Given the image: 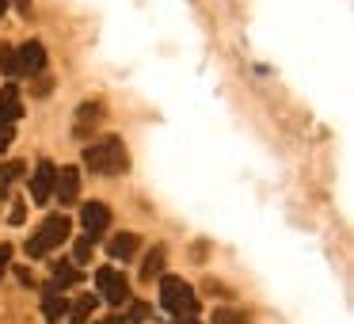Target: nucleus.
<instances>
[{"label": "nucleus", "mask_w": 354, "mask_h": 324, "mask_svg": "<svg viewBox=\"0 0 354 324\" xmlns=\"http://www.w3.org/2000/svg\"><path fill=\"white\" fill-rule=\"evenodd\" d=\"M84 164L92 172H100V176H118V172H126L130 156H126V145L118 138H103L84 149Z\"/></svg>", "instance_id": "f257e3e1"}, {"label": "nucleus", "mask_w": 354, "mask_h": 324, "mask_svg": "<svg viewBox=\"0 0 354 324\" xmlns=\"http://www.w3.org/2000/svg\"><path fill=\"white\" fill-rule=\"evenodd\" d=\"M69 233H73L69 217H65V214H50L46 222L39 225V233H31V240H27V255H31V260H42V255L54 252Z\"/></svg>", "instance_id": "f03ea898"}, {"label": "nucleus", "mask_w": 354, "mask_h": 324, "mask_svg": "<svg viewBox=\"0 0 354 324\" xmlns=\"http://www.w3.org/2000/svg\"><path fill=\"white\" fill-rule=\"evenodd\" d=\"M160 305L176 316H194L198 313V294L191 290V282H183L179 275L160 278Z\"/></svg>", "instance_id": "7ed1b4c3"}, {"label": "nucleus", "mask_w": 354, "mask_h": 324, "mask_svg": "<svg viewBox=\"0 0 354 324\" xmlns=\"http://www.w3.org/2000/svg\"><path fill=\"white\" fill-rule=\"evenodd\" d=\"M95 286H100L103 301H111V305H126V301H130V282H126V275L115 267L95 271Z\"/></svg>", "instance_id": "20e7f679"}, {"label": "nucleus", "mask_w": 354, "mask_h": 324, "mask_svg": "<svg viewBox=\"0 0 354 324\" xmlns=\"http://www.w3.org/2000/svg\"><path fill=\"white\" fill-rule=\"evenodd\" d=\"M54 179H57V168L50 161H42L39 168H35V176H31V199L39 202H50V195H54Z\"/></svg>", "instance_id": "39448f33"}, {"label": "nucleus", "mask_w": 354, "mask_h": 324, "mask_svg": "<svg viewBox=\"0 0 354 324\" xmlns=\"http://www.w3.org/2000/svg\"><path fill=\"white\" fill-rule=\"evenodd\" d=\"M80 222H84L88 237L100 240V233H107V229H111V210L103 206V202H88V206L80 210Z\"/></svg>", "instance_id": "423d86ee"}, {"label": "nucleus", "mask_w": 354, "mask_h": 324, "mask_svg": "<svg viewBox=\"0 0 354 324\" xmlns=\"http://www.w3.org/2000/svg\"><path fill=\"white\" fill-rule=\"evenodd\" d=\"M54 195H57V202H62V206H73V202H77V195H80V172L77 168H62V172H57Z\"/></svg>", "instance_id": "0eeeda50"}, {"label": "nucleus", "mask_w": 354, "mask_h": 324, "mask_svg": "<svg viewBox=\"0 0 354 324\" xmlns=\"http://www.w3.org/2000/svg\"><path fill=\"white\" fill-rule=\"evenodd\" d=\"M16 57H19V69H24V77H27V73H39L42 65H46V50H42V42H27V46H19Z\"/></svg>", "instance_id": "6e6552de"}, {"label": "nucleus", "mask_w": 354, "mask_h": 324, "mask_svg": "<svg viewBox=\"0 0 354 324\" xmlns=\"http://www.w3.org/2000/svg\"><path fill=\"white\" fill-rule=\"evenodd\" d=\"M19 115H24V103H19V92H16V88H0V123H16V118Z\"/></svg>", "instance_id": "1a4fd4ad"}, {"label": "nucleus", "mask_w": 354, "mask_h": 324, "mask_svg": "<svg viewBox=\"0 0 354 324\" xmlns=\"http://www.w3.org/2000/svg\"><path fill=\"white\" fill-rule=\"evenodd\" d=\"M69 313V305H65V298L57 290H46L42 294V316H46L50 324H62V316Z\"/></svg>", "instance_id": "9d476101"}, {"label": "nucleus", "mask_w": 354, "mask_h": 324, "mask_svg": "<svg viewBox=\"0 0 354 324\" xmlns=\"http://www.w3.org/2000/svg\"><path fill=\"white\" fill-rule=\"evenodd\" d=\"M77 282H80V271L73 267V263H54V278H50L46 290H57V294H62L65 286H77Z\"/></svg>", "instance_id": "9b49d317"}, {"label": "nucleus", "mask_w": 354, "mask_h": 324, "mask_svg": "<svg viewBox=\"0 0 354 324\" xmlns=\"http://www.w3.org/2000/svg\"><path fill=\"white\" fill-rule=\"evenodd\" d=\"M19 176H24V161H8V164H0V199L8 195V187L16 183Z\"/></svg>", "instance_id": "f8f14e48"}, {"label": "nucleus", "mask_w": 354, "mask_h": 324, "mask_svg": "<svg viewBox=\"0 0 354 324\" xmlns=\"http://www.w3.org/2000/svg\"><path fill=\"white\" fill-rule=\"evenodd\" d=\"M107 248H111V255H115V260H130L133 248H138V237H133V233H122V237H115Z\"/></svg>", "instance_id": "ddd939ff"}, {"label": "nucleus", "mask_w": 354, "mask_h": 324, "mask_svg": "<svg viewBox=\"0 0 354 324\" xmlns=\"http://www.w3.org/2000/svg\"><path fill=\"white\" fill-rule=\"evenodd\" d=\"M164 271V248L156 244L153 252L145 255V263H141V278H153V275H160Z\"/></svg>", "instance_id": "4468645a"}, {"label": "nucleus", "mask_w": 354, "mask_h": 324, "mask_svg": "<svg viewBox=\"0 0 354 324\" xmlns=\"http://www.w3.org/2000/svg\"><path fill=\"white\" fill-rule=\"evenodd\" d=\"M92 313H95V298H92V294H84V298L73 305V324H88V321H92Z\"/></svg>", "instance_id": "2eb2a0df"}, {"label": "nucleus", "mask_w": 354, "mask_h": 324, "mask_svg": "<svg viewBox=\"0 0 354 324\" xmlns=\"http://www.w3.org/2000/svg\"><path fill=\"white\" fill-rule=\"evenodd\" d=\"M0 69L8 73V77H24V69H19V57H16V50H0Z\"/></svg>", "instance_id": "dca6fc26"}, {"label": "nucleus", "mask_w": 354, "mask_h": 324, "mask_svg": "<svg viewBox=\"0 0 354 324\" xmlns=\"http://www.w3.org/2000/svg\"><path fill=\"white\" fill-rule=\"evenodd\" d=\"M92 252H95V240L92 237L77 240V248H73V263H88V260H92Z\"/></svg>", "instance_id": "f3484780"}, {"label": "nucleus", "mask_w": 354, "mask_h": 324, "mask_svg": "<svg viewBox=\"0 0 354 324\" xmlns=\"http://www.w3.org/2000/svg\"><path fill=\"white\" fill-rule=\"evenodd\" d=\"M214 324H248V316L244 313H232V309H217Z\"/></svg>", "instance_id": "a211bd4d"}, {"label": "nucleus", "mask_w": 354, "mask_h": 324, "mask_svg": "<svg viewBox=\"0 0 354 324\" xmlns=\"http://www.w3.org/2000/svg\"><path fill=\"white\" fill-rule=\"evenodd\" d=\"M100 118H103V107H100V103H84V107H80V126L100 123Z\"/></svg>", "instance_id": "6ab92c4d"}, {"label": "nucleus", "mask_w": 354, "mask_h": 324, "mask_svg": "<svg viewBox=\"0 0 354 324\" xmlns=\"http://www.w3.org/2000/svg\"><path fill=\"white\" fill-rule=\"evenodd\" d=\"M149 316H153V309H149L145 301H130V321L133 324H145Z\"/></svg>", "instance_id": "aec40b11"}, {"label": "nucleus", "mask_w": 354, "mask_h": 324, "mask_svg": "<svg viewBox=\"0 0 354 324\" xmlns=\"http://www.w3.org/2000/svg\"><path fill=\"white\" fill-rule=\"evenodd\" d=\"M12 141H16V134H12V126H8V123H0V153H4V149H8Z\"/></svg>", "instance_id": "412c9836"}, {"label": "nucleus", "mask_w": 354, "mask_h": 324, "mask_svg": "<svg viewBox=\"0 0 354 324\" xmlns=\"http://www.w3.org/2000/svg\"><path fill=\"white\" fill-rule=\"evenodd\" d=\"M8 263H12V248H8V244H0V278H4V271H8Z\"/></svg>", "instance_id": "4be33fe9"}, {"label": "nucleus", "mask_w": 354, "mask_h": 324, "mask_svg": "<svg viewBox=\"0 0 354 324\" xmlns=\"http://www.w3.org/2000/svg\"><path fill=\"white\" fill-rule=\"evenodd\" d=\"M16 275H19V282H24V286H35V275H31V271H27V267H19Z\"/></svg>", "instance_id": "5701e85b"}, {"label": "nucleus", "mask_w": 354, "mask_h": 324, "mask_svg": "<svg viewBox=\"0 0 354 324\" xmlns=\"http://www.w3.org/2000/svg\"><path fill=\"white\" fill-rule=\"evenodd\" d=\"M16 12L19 16H31V0H16Z\"/></svg>", "instance_id": "b1692460"}, {"label": "nucleus", "mask_w": 354, "mask_h": 324, "mask_svg": "<svg viewBox=\"0 0 354 324\" xmlns=\"http://www.w3.org/2000/svg\"><path fill=\"white\" fill-rule=\"evenodd\" d=\"M176 324H198L194 316H176Z\"/></svg>", "instance_id": "393cba45"}, {"label": "nucleus", "mask_w": 354, "mask_h": 324, "mask_svg": "<svg viewBox=\"0 0 354 324\" xmlns=\"http://www.w3.org/2000/svg\"><path fill=\"white\" fill-rule=\"evenodd\" d=\"M100 324H122V321H118V316H107V321H100Z\"/></svg>", "instance_id": "a878e982"}, {"label": "nucleus", "mask_w": 354, "mask_h": 324, "mask_svg": "<svg viewBox=\"0 0 354 324\" xmlns=\"http://www.w3.org/2000/svg\"><path fill=\"white\" fill-rule=\"evenodd\" d=\"M4 8H8V0H0V16H4Z\"/></svg>", "instance_id": "bb28decb"}]
</instances>
